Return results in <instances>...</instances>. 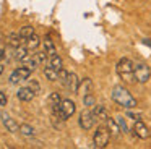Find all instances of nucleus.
Listing matches in <instances>:
<instances>
[{
  "mask_svg": "<svg viewBox=\"0 0 151 149\" xmlns=\"http://www.w3.org/2000/svg\"><path fill=\"white\" fill-rule=\"evenodd\" d=\"M28 47L26 45H18V47H15V60H20V62H23L24 58L28 57Z\"/></svg>",
  "mask_w": 151,
  "mask_h": 149,
  "instance_id": "17",
  "label": "nucleus"
},
{
  "mask_svg": "<svg viewBox=\"0 0 151 149\" xmlns=\"http://www.w3.org/2000/svg\"><path fill=\"white\" fill-rule=\"evenodd\" d=\"M20 133L23 136H26V138H33L34 136V128L31 125H28V123H23V125L20 126Z\"/></svg>",
  "mask_w": 151,
  "mask_h": 149,
  "instance_id": "21",
  "label": "nucleus"
},
{
  "mask_svg": "<svg viewBox=\"0 0 151 149\" xmlns=\"http://www.w3.org/2000/svg\"><path fill=\"white\" fill-rule=\"evenodd\" d=\"M67 78H68V71L63 70V68H60V70H59V81L62 84H65L67 83Z\"/></svg>",
  "mask_w": 151,
  "mask_h": 149,
  "instance_id": "26",
  "label": "nucleus"
},
{
  "mask_svg": "<svg viewBox=\"0 0 151 149\" xmlns=\"http://www.w3.org/2000/svg\"><path fill=\"white\" fill-rule=\"evenodd\" d=\"M109 139H111V131L104 126H99L94 131V136H93V143H94V148L102 149L109 144Z\"/></svg>",
  "mask_w": 151,
  "mask_h": 149,
  "instance_id": "4",
  "label": "nucleus"
},
{
  "mask_svg": "<svg viewBox=\"0 0 151 149\" xmlns=\"http://www.w3.org/2000/svg\"><path fill=\"white\" fill-rule=\"evenodd\" d=\"M28 87H29V89L33 91V92L36 94V96L41 92V86H39V83H37L36 80H29V84H28Z\"/></svg>",
  "mask_w": 151,
  "mask_h": 149,
  "instance_id": "23",
  "label": "nucleus"
},
{
  "mask_svg": "<svg viewBox=\"0 0 151 149\" xmlns=\"http://www.w3.org/2000/svg\"><path fill=\"white\" fill-rule=\"evenodd\" d=\"M115 120H117L119 126H120V131H122V133H128V126H127V123H125V118H124V117L119 115Z\"/></svg>",
  "mask_w": 151,
  "mask_h": 149,
  "instance_id": "24",
  "label": "nucleus"
},
{
  "mask_svg": "<svg viewBox=\"0 0 151 149\" xmlns=\"http://www.w3.org/2000/svg\"><path fill=\"white\" fill-rule=\"evenodd\" d=\"M42 45H44V50L47 52V55H49V57H52V55H55V54H57V50H55V45H54L52 39H50L49 36H46V37H44V41H42Z\"/></svg>",
  "mask_w": 151,
  "mask_h": 149,
  "instance_id": "15",
  "label": "nucleus"
},
{
  "mask_svg": "<svg viewBox=\"0 0 151 149\" xmlns=\"http://www.w3.org/2000/svg\"><path fill=\"white\" fill-rule=\"evenodd\" d=\"M75 110H76V105H75L73 100L63 99L62 104H60V118H62V120H68L70 117L75 113Z\"/></svg>",
  "mask_w": 151,
  "mask_h": 149,
  "instance_id": "7",
  "label": "nucleus"
},
{
  "mask_svg": "<svg viewBox=\"0 0 151 149\" xmlns=\"http://www.w3.org/2000/svg\"><path fill=\"white\" fill-rule=\"evenodd\" d=\"M115 70H117V74L124 81H127V83H133L135 81V78H133V62H132L130 58H127V57L120 58L117 67H115Z\"/></svg>",
  "mask_w": 151,
  "mask_h": 149,
  "instance_id": "2",
  "label": "nucleus"
},
{
  "mask_svg": "<svg viewBox=\"0 0 151 149\" xmlns=\"http://www.w3.org/2000/svg\"><path fill=\"white\" fill-rule=\"evenodd\" d=\"M7 102H8L7 94H5L4 91H0V105H2V107H4V105H7Z\"/></svg>",
  "mask_w": 151,
  "mask_h": 149,
  "instance_id": "28",
  "label": "nucleus"
},
{
  "mask_svg": "<svg viewBox=\"0 0 151 149\" xmlns=\"http://www.w3.org/2000/svg\"><path fill=\"white\" fill-rule=\"evenodd\" d=\"M127 117L128 118H132V120H135V122H137V120H141V113L140 112H133V110L132 109H127Z\"/></svg>",
  "mask_w": 151,
  "mask_h": 149,
  "instance_id": "27",
  "label": "nucleus"
},
{
  "mask_svg": "<svg viewBox=\"0 0 151 149\" xmlns=\"http://www.w3.org/2000/svg\"><path fill=\"white\" fill-rule=\"evenodd\" d=\"M78 123H80V126H81L83 130L93 128V125L96 123V118H94V115H93V110H88V109L83 110V112L80 113Z\"/></svg>",
  "mask_w": 151,
  "mask_h": 149,
  "instance_id": "6",
  "label": "nucleus"
},
{
  "mask_svg": "<svg viewBox=\"0 0 151 149\" xmlns=\"http://www.w3.org/2000/svg\"><path fill=\"white\" fill-rule=\"evenodd\" d=\"M7 42H8V45H10V47H13V49H15V47H18V45H21L23 39H21L20 32H12V34H8Z\"/></svg>",
  "mask_w": 151,
  "mask_h": 149,
  "instance_id": "16",
  "label": "nucleus"
},
{
  "mask_svg": "<svg viewBox=\"0 0 151 149\" xmlns=\"http://www.w3.org/2000/svg\"><path fill=\"white\" fill-rule=\"evenodd\" d=\"M34 96H36V94H34L28 86L26 87H20V89H18V92H17V97L20 100H23V102H31V100L34 99Z\"/></svg>",
  "mask_w": 151,
  "mask_h": 149,
  "instance_id": "11",
  "label": "nucleus"
},
{
  "mask_svg": "<svg viewBox=\"0 0 151 149\" xmlns=\"http://www.w3.org/2000/svg\"><path fill=\"white\" fill-rule=\"evenodd\" d=\"M65 86L68 87L70 92H78V87H80V80L75 73H68V78H67V83Z\"/></svg>",
  "mask_w": 151,
  "mask_h": 149,
  "instance_id": "12",
  "label": "nucleus"
},
{
  "mask_svg": "<svg viewBox=\"0 0 151 149\" xmlns=\"http://www.w3.org/2000/svg\"><path fill=\"white\" fill-rule=\"evenodd\" d=\"M83 104H85V107H94V97L91 94L83 96Z\"/></svg>",
  "mask_w": 151,
  "mask_h": 149,
  "instance_id": "25",
  "label": "nucleus"
},
{
  "mask_svg": "<svg viewBox=\"0 0 151 149\" xmlns=\"http://www.w3.org/2000/svg\"><path fill=\"white\" fill-rule=\"evenodd\" d=\"M133 133H135V136H137V138H140V139H148L151 136V131L148 130V126L145 125L141 120H137V122H135Z\"/></svg>",
  "mask_w": 151,
  "mask_h": 149,
  "instance_id": "8",
  "label": "nucleus"
},
{
  "mask_svg": "<svg viewBox=\"0 0 151 149\" xmlns=\"http://www.w3.org/2000/svg\"><path fill=\"white\" fill-rule=\"evenodd\" d=\"M133 78L137 83H148V80L151 78V68L148 67L146 63L140 62V63H135L133 65Z\"/></svg>",
  "mask_w": 151,
  "mask_h": 149,
  "instance_id": "3",
  "label": "nucleus"
},
{
  "mask_svg": "<svg viewBox=\"0 0 151 149\" xmlns=\"http://www.w3.org/2000/svg\"><path fill=\"white\" fill-rule=\"evenodd\" d=\"M91 89H93V81L89 78H85V80L80 81V87H78V92L81 96H86V94H91Z\"/></svg>",
  "mask_w": 151,
  "mask_h": 149,
  "instance_id": "14",
  "label": "nucleus"
},
{
  "mask_svg": "<svg viewBox=\"0 0 151 149\" xmlns=\"http://www.w3.org/2000/svg\"><path fill=\"white\" fill-rule=\"evenodd\" d=\"M41 44H42V41H41V37L36 34V32H34L33 36H29V37L24 41V45L28 47V50H36Z\"/></svg>",
  "mask_w": 151,
  "mask_h": 149,
  "instance_id": "13",
  "label": "nucleus"
},
{
  "mask_svg": "<svg viewBox=\"0 0 151 149\" xmlns=\"http://www.w3.org/2000/svg\"><path fill=\"white\" fill-rule=\"evenodd\" d=\"M0 120H2L4 126H5V128H7L10 133H18V131H20V126H18V123L15 122V120L12 118V117L8 115L7 112H2V113H0Z\"/></svg>",
  "mask_w": 151,
  "mask_h": 149,
  "instance_id": "9",
  "label": "nucleus"
},
{
  "mask_svg": "<svg viewBox=\"0 0 151 149\" xmlns=\"http://www.w3.org/2000/svg\"><path fill=\"white\" fill-rule=\"evenodd\" d=\"M31 73H33V71H31L29 68L26 67V65H24V67H18L17 70L12 71L8 81H10V84H20L21 81L28 80V78L31 76Z\"/></svg>",
  "mask_w": 151,
  "mask_h": 149,
  "instance_id": "5",
  "label": "nucleus"
},
{
  "mask_svg": "<svg viewBox=\"0 0 151 149\" xmlns=\"http://www.w3.org/2000/svg\"><path fill=\"white\" fill-rule=\"evenodd\" d=\"M49 65L52 68H55L57 71L60 70V68H63L62 65H63V62H62V57H60V55H52V57H50V60H49Z\"/></svg>",
  "mask_w": 151,
  "mask_h": 149,
  "instance_id": "20",
  "label": "nucleus"
},
{
  "mask_svg": "<svg viewBox=\"0 0 151 149\" xmlns=\"http://www.w3.org/2000/svg\"><path fill=\"white\" fill-rule=\"evenodd\" d=\"M111 97H112V100H114L117 105L125 107V109H135V107L138 105L137 99L130 94V91H128L127 87H124V86H119V84L112 87Z\"/></svg>",
  "mask_w": 151,
  "mask_h": 149,
  "instance_id": "1",
  "label": "nucleus"
},
{
  "mask_svg": "<svg viewBox=\"0 0 151 149\" xmlns=\"http://www.w3.org/2000/svg\"><path fill=\"white\" fill-rule=\"evenodd\" d=\"M4 57H5V52L0 49V62H2V58H4Z\"/></svg>",
  "mask_w": 151,
  "mask_h": 149,
  "instance_id": "29",
  "label": "nucleus"
},
{
  "mask_svg": "<svg viewBox=\"0 0 151 149\" xmlns=\"http://www.w3.org/2000/svg\"><path fill=\"white\" fill-rule=\"evenodd\" d=\"M93 115H94L96 122H104V120H107V109L102 104H94V107H93Z\"/></svg>",
  "mask_w": 151,
  "mask_h": 149,
  "instance_id": "10",
  "label": "nucleus"
},
{
  "mask_svg": "<svg viewBox=\"0 0 151 149\" xmlns=\"http://www.w3.org/2000/svg\"><path fill=\"white\" fill-rule=\"evenodd\" d=\"M106 123H107V130L112 133V135H119V133H122V131H120V126H119V123H117V120L109 118V117H107Z\"/></svg>",
  "mask_w": 151,
  "mask_h": 149,
  "instance_id": "19",
  "label": "nucleus"
},
{
  "mask_svg": "<svg viewBox=\"0 0 151 149\" xmlns=\"http://www.w3.org/2000/svg\"><path fill=\"white\" fill-rule=\"evenodd\" d=\"M44 76H46L49 81H59V71L49 65V67L44 68Z\"/></svg>",
  "mask_w": 151,
  "mask_h": 149,
  "instance_id": "18",
  "label": "nucleus"
},
{
  "mask_svg": "<svg viewBox=\"0 0 151 149\" xmlns=\"http://www.w3.org/2000/svg\"><path fill=\"white\" fill-rule=\"evenodd\" d=\"M33 34H34V28H33V26H29V24L23 26V28L20 29V36H21V39H23V42L26 41L29 36H33Z\"/></svg>",
  "mask_w": 151,
  "mask_h": 149,
  "instance_id": "22",
  "label": "nucleus"
}]
</instances>
